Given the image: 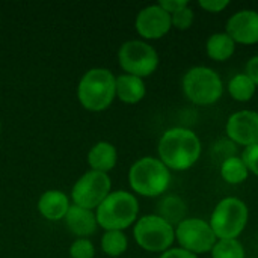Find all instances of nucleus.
<instances>
[{"label": "nucleus", "instance_id": "1", "mask_svg": "<svg viewBox=\"0 0 258 258\" xmlns=\"http://www.w3.org/2000/svg\"><path fill=\"white\" fill-rule=\"evenodd\" d=\"M201 141L186 127H172L166 130L157 145L159 160L171 171L190 169L201 157Z\"/></svg>", "mask_w": 258, "mask_h": 258}, {"label": "nucleus", "instance_id": "2", "mask_svg": "<svg viewBox=\"0 0 258 258\" xmlns=\"http://www.w3.org/2000/svg\"><path fill=\"white\" fill-rule=\"evenodd\" d=\"M139 215L136 197L125 190L110 192L109 197L97 207V224L106 231H122L133 225Z\"/></svg>", "mask_w": 258, "mask_h": 258}, {"label": "nucleus", "instance_id": "3", "mask_svg": "<svg viewBox=\"0 0 258 258\" xmlns=\"http://www.w3.org/2000/svg\"><path fill=\"white\" fill-rule=\"evenodd\" d=\"M115 80L116 77L106 68H92L85 73L77 88L80 104L91 112L106 110L116 97Z\"/></svg>", "mask_w": 258, "mask_h": 258}, {"label": "nucleus", "instance_id": "4", "mask_svg": "<svg viewBox=\"0 0 258 258\" xmlns=\"http://www.w3.org/2000/svg\"><path fill=\"white\" fill-rule=\"evenodd\" d=\"M128 183L133 192L142 197H159L165 194L171 183V171L159 157H142L128 171Z\"/></svg>", "mask_w": 258, "mask_h": 258}, {"label": "nucleus", "instance_id": "5", "mask_svg": "<svg viewBox=\"0 0 258 258\" xmlns=\"http://www.w3.org/2000/svg\"><path fill=\"white\" fill-rule=\"evenodd\" d=\"M181 88L189 101L197 106H210L221 100L224 83L221 76L209 67H194L186 71Z\"/></svg>", "mask_w": 258, "mask_h": 258}, {"label": "nucleus", "instance_id": "6", "mask_svg": "<svg viewBox=\"0 0 258 258\" xmlns=\"http://www.w3.org/2000/svg\"><path fill=\"white\" fill-rule=\"evenodd\" d=\"M248 219V206L236 197H227L215 206L209 224L218 239H237L246 228Z\"/></svg>", "mask_w": 258, "mask_h": 258}, {"label": "nucleus", "instance_id": "7", "mask_svg": "<svg viewBox=\"0 0 258 258\" xmlns=\"http://www.w3.org/2000/svg\"><path fill=\"white\" fill-rule=\"evenodd\" d=\"M133 236L142 249L148 252H165L175 242V227L159 215H147L136 221Z\"/></svg>", "mask_w": 258, "mask_h": 258}, {"label": "nucleus", "instance_id": "8", "mask_svg": "<svg viewBox=\"0 0 258 258\" xmlns=\"http://www.w3.org/2000/svg\"><path fill=\"white\" fill-rule=\"evenodd\" d=\"M118 62L125 74L144 79L151 76L157 70L159 54L156 48L148 42L132 39L119 47Z\"/></svg>", "mask_w": 258, "mask_h": 258}, {"label": "nucleus", "instance_id": "9", "mask_svg": "<svg viewBox=\"0 0 258 258\" xmlns=\"http://www.w3.org/2000/svg\"><path fill=\"white\" fill-rule=\"evenodd\" d=\"M175 240L180 248L198 255L210 252L218 242V237L207 221L200 218H186L175 227Z\"/></svg>", "mask_w": 258, "mask_h": 258}, {"label": "nucleus", "instance_id": "10", "mask_svg": "<svg viewBox=\"0 0 258 258\" xmlns=\"http://www.w3.org/2000/svg\"><path fill=\"white\" fill-rule=\"evenodd\" d=\"M110 189L112 183L109 174L88 171L73 186V204L88 210H97V207L109 197Z\"/></svg>", "mask_w": 258, "mask_h": 258}, {"label": "nucleus", "instance_id": "11", "mask_svg": "<svg viewBox=\"0 0 258 258\" xmlns=\"http://www.w3.org/2000/svg\"><path fill=\"white\" fill-rule=\"evenodd\" d=\"M228 141L243 148L258 144V112L239 110L230 115L225 125Z\"/></svg>", "mask_w": 258, "mask_h": 258}, {"label": "nucleus", "instance_id": "12", "mask_svg": "<svg viewBox=\"0 0 258 258\" xmlns=\"http://www.w3.org/2000/svg\"><path fill=\"white\" fill-rule=\"evenodd\" d=\"M135 26L144 39H160L172 27L171 15L159 5H150L144 8L138 14Z\"/></svg>", "mask_w": 258, "mask_h": 258}, {"label": "nucleus", "instance_id": "13", "mask_svg": "<svg viewBox=\"0 0 258 258\" xmlns=\"http://www.w3.org/2000/svg\"><path fill=\"white\" fill-rule=\"evenodd\" d=\"M225 32L231 36L236 44L254 45L258 42V11L242 9L233 14L228 21Z\"/></svg>", "mask_w": 258, "mask_h": 258}, {"label": "nucleus", "instance_id": "14", "mask_svg": "<svg viewBox=\"0 0 258 258\" xmlns=\"http://www.w3.org/2000/svg\"><path fill=\"white\" fill-rule=\"evenodd\" d=\"M63 219H65L68 230L79 239H86V237L92 236L98 227L97 216H95L94 210H88V209L79 207L76 204L70 206Z\"/></svg>", "mask_w": 258, "mask_h": 258}, {"label": "nucleus", "instance_id": "15", "mask_svg": "<svg viewBox=\"0 0 258 258\" xmlns=\"http://www.w3.org/2000/svg\"><path fill=\"white\" fill-rule=\"evenodd\" d=\"M70 206V198L62 190H47L38 201L39 213L48 221L63 219Z\"/></svg>", "mask_w": 258, "mask_h": 258}, {"label": "nucleus", "instance_id": "16", "mask_svg": "<svg viewBox=\"0 0 258 258\" xmlns=\"http://www.w3.org/2000/svg\"><path fill=\"white\" fill-rule=\"evenodd\" d=\"M118 160V151L116 148L106 141L97 142L88 153V163L91 166V171L109 174Z\"/></svg>", "mask_w": 258, "mask_h": 258}, {"label": "nucleus", "instance_id": "17", "mask_svg": "<svg viewBox=\"0 0 258 258\" xmlns=\"http://www.w3.org/2000/svg\"><path fill=\"white\" fill-rule=\"evenodd\" d=\"M115 94L116 97L127 104H136L144 100L147 88L144 79L130 74H121L115 80Z\"/></svg>", "mask_w": 258, "mask_h": 258}, {"label": "nucleus", "instance_id": "18", "mask_svg": "<svg viewBox=\"0 0 258 258\" xmlns=\"http://www.w3.org/2000/svg\"><path fill=\"white\" fill-rule=\"evenodd\" d=\"M236 42L227 32H216L206 42V53L212 60L225 62L236 53Z\"/></svg>", "mask_w": 258, "mask_h": 258}, {"label": "nucleus", "instance_id": "19", "mask_svg": "<svg viewBox=\"0 0 258 258\" xmlns=\"http://www.w3.org/2000/svg\"><path fill=\"white\" fill-rule=\"evenodd\" d=\"M159 216L163 218L166 222H169L172 227H177L183 219L187 218V206L180 197L175 195L165 197L160 201Z\"/></svg>", "mask_w": 258, "mask_h": 258}, {"label": "nucleus", "instance_id": "20", "mask_svg": "<svg viewBox=\"0 0 258 258\" xmlns=\"http://www.w3.org/2000/svg\"><path fill=\"white\" fill-rule=\"evenodd\" d=\"M255 91H257L255 83L245 73L233 76L228 82V94L234 101L246 103L252 100V97L255 95Z\"/></svg>", "mask_w": 258, "mask_h": 258}, {"label": "nucleus", "instance_id": "21", "mask_svg": "<svg viewBox=\"0 0 258 258\" xmlns=\"http://www.w3.org/2000/svg\"><path fill=\"white\" fill-rule=\"evenodd\" d=\"M248 175L249 171L240 156H233L221 162V177L228 184H242Z\"/></svg>", "mask_w": 258, "mask_h": 258}, {"label": "nucleus", "instance_id": "22", "mask_svg": "<svg viewBox=\"0 0 258 258\" xmlns=\"http://www.w3.org/2000/svg\"><path fill=\"white\" fill-rule=\"evenodd\" d=\"M128 248V240L124 231H106L101 237V249L106 255L119 257Z\"/></svg>", "mask_w": 258, "mask_h": 258}, {"label": "nucleus", "instance_id": "23", "mask_svg": "<svg viewBox=\"0 0 258 258\" xmlns=\"http://www.w3.org/2000/svg\"><path fill=\"white\" fill-rule=\"evenodd\" d=\"M212 258H245V248L239 239H218L212 248Z\"/></svg>", "mask_w": 258, "mask_h": 258}, {"label": "nucleus", "instance_id": "24", "mask_svg": "<svg viewBox=\"0 0 258 258\" xmlns=\"http://www.w3.org/2000/svg\"><path fill=\"white\" fill-rule=\"evenodd\" d=\"M194 20H195V12L190 6H186L184 9L171 15V24L178 30H187L194 24Z\"/></svg>", "mask_w": 258, "mask_h": 258}, {"label": "nucleus", "instance_id": "25", "mask_svg": "<svg viewBox=\"0 0 258 258\" xmlns=\"http://www.w3.org/2000/svg\"><path fill=\"white\" fill-rule=\"evenodd\" d=\"M70 255L71 258H94L95 248L88 239H77L70 246Z\"/></svg>", "mask_w": 258, "mask_h": 258}, {"label": "nucleus", "instance_id": "26", "mask_svg": "<svg viewBox=\"0 0 258 258\" xmlns=\"http://www.w3.org/2000/svg\"><path fill=\"white\" fill-rule=\"evenodd\" d=\"M240 157L245 162L248 171L258 177V144L257 145H251V147L243 148Z\"/></svg>", "mask_w": 258, "mask_h": 258}, {"label": "nucleus", "instance_id": "27", "mask_svg": "<svg viewBox=\"0 0 258 258\" xmlns=\"http://www.w3.org/2000/svg\"><path fill=\"white\" fill-rule=\"evenodd\" d=\"M198 6L207 12H212V14H219L222 11H225L228 6H230V2L228 0H200L198 2Z\"/></svg>", "mask_w": 258, "mask_h": 258}, {"label": "nucleus", "instance_id": "28", "mask_svg": "<svg viewBox=\"0 0 258 258\" xmlns=\"http://www.w3.org/2000/svg\"><path fill=\"white\" fill-rule=\"evenodd\" d=\"M157 5H159L162 9H165L169 15H172V14H175V12L184 9L186 6H189L187 0H160Z\"/></svg>", "mask_w": 258, "mask_h": 258}, {"label": "nucleus", "instance_id": "29", "mask_svg": "<svg viewBox=\"0 0 258 258\" xmlns=\"http://www.w3.org/2000/svg\"><path fill=\"white\" fill-rule=\"evenodd\" d=\"M159 258H198V255L178 246V248H169L168 251L162 252Z\"/></svg>", "mask_w": 258, "mask_h": 258}, {"label": "nucleus", "instance_id": "30", "mask_svg": "<svg viewBox=\"0 0 258 258\" xmlns=\"http://www.w3.org/2000/svg\"><path fill=\"white\" fill-rule=\"evenodd\" d=\"M245 74L255 83V86L258 88V54L252 56L248 63H246V68H245Z\"/></svg>", "mask_w": 258, "mask_h": 258}, {"label": "nucleus", "instance_id": "31", "mask_svg": "<svg viewBox=\"0 0 258 258\" xmlns=\"http://www.w3.org/2000/svg\"><path fill=\"white\" fill-rule=\"evenodd\" d=\"M0 128H2V125H0Z\"/></svg>", "mask_w": 258, "mask_h": 258}]
</instances>
